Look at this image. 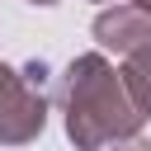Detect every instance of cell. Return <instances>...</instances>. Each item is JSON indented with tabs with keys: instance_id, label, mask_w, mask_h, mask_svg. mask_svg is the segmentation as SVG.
<instances>
[{
	"instance_id": "obj_5",
	"label": "cell",
	"mask_w": 151,
	"mask_h": 151,
	"mask_svg": "<svg viewBox=\"0 0 151 151\" xmlns=\"http://www.w3.org/2000/svg\"><path fill=\"white\" fill-rule=\"evenodd\" d=\"M113 151H151V142H142V137H132V142H118Z\"/></svg>"
},
{
	"instance_id": "obj_1",
	"label": "cell",
	"mask_w": 151,
	"mask_h": 151,
	"mask_svg": "<svg viewBox=\"0 0 151 151\" xmlns=\"http://www.w3.org/2000/svg\"><path fill=\"white\" fill-rule=\"evenodd\" d=\"M61 118L76 151H104L118 142H132L146 123V113L127 99L123 76L109 66L104 52H80L61 71Z\"/></svg>"
},
{
	"instance_id": "obj_6",
	"label": "cell",
	"mask_w": 151,
	"mask_h": 151,
	"mask_svg": "<svg viewBox=\"0 0 151 151\" xmlns=\"http://www.w3.org/2000/svg\"><path fill=\"white\" fill-rule=\"evenodd\" d=\"M132 5H137V9H142V14H151V0H132Z\"/></svg>"
},
{
	"instance_id": "obj_4",
	"label": "cell",
	"mask_w": 151,
	"mask_h": 151,
	"mask_svg": "<svg viewBox=\"0 0 151 151\" xmlns=\"http://www.w3.org/2000/svg\"><path fill=\"white\" fill-rule=\"evenodd\" d=\"M123 90H127V99L142 109V113H151V47H142V52H132L127 61H123Z\"/></svg>"
},
{
	"instance_id": "obj_8",
	"label": "cell",
	"mask_w": 151,
	"mask_h": 151,
	"mask_svg": "<svg viewBox=\"0 0 151 151\" xmlns=\"http://www.w3.org/2000/svg\"><path fill=\"white\" fill-rule=\"evenodd\" d=\"M99 5H123V0H99Z\"/></svg>"
},
{
	"instance_id": "obj_7",
	"label": "cell",
	"mask_w": 151,
	"mask_h": 151,
	"mask_svg": "<svg viewBox=\"0 0 151 151\" xmlns=\"http://www.w3.org/2000/svg\"><path fill=\"white\" fill-rule=\"evenodd\" d=\"M28 5H57V0H28Z\"/></svg>"
},
{
	"instance_id": "obj_2",
	"label": "cell",
	"mask_w": 151,
	"mask_h": 151,
	"mask_svg": "<svg viewBox=\"0 0 151 151\" xmlns=\"http://www.w3.org/2000/svg\"><path fill=\"white\" fill-rule=\"evenodd\" d=\"M47 90L28 85L24 71L0 61V146H28L47 127Z\"/></svg>"
},
{
	"instance_id": "obj_3",
	"label": "cell",
	"mask_w": 151,
	"mask_h": 151,
	"mask_svg": "<svg viewBox=\"0 0 151 151\" xmlns=\"http://www.w3.org/2000/svg\"><path fill=\"white\" fill-rule=\"evenodd\" d=\"M90 33H94V42H99V47L132 57V52L151 47V14H142L132 0H123V5H109V9H99Z\"/></svg>"
}]
</instances>
